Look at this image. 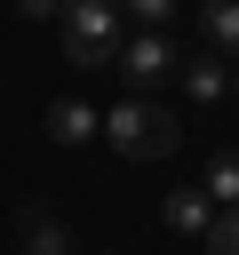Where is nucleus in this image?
Masks as SVG:
<instances>
[{"instance_id":"1","label":"nucleus","mask_w":239,"mask_h":255,"mask_svg":"<svg viewBox=\"0 0 239 255\" xmlns=\"http://www.w3.org/2000/svg\"><path fill=\"white\" fill-rule=\"evenodd\" d=\"M104 143H112L120 159H167V151L183 143V128H175V112H167V104L127 96V104H112V112H104Z\"/></svg>"},{"instance_id":"2","label":"nucleus","mask_w":239,"mask_h":255,"mask_svg":"<svg viewBox=\"0 0 239 255\" xmlns=\"http://www.w3.org/2000/svg\"><path fill=\"white\" fill-rule=\"evenodd\" d=\"M64 56L80 64V72H104V64H120V48H127V32H120V0H64Z\"/></svg>"},{"instance_id":"3","label":"nucleus","mask_w":239,"mask_h":255,"mask_svg":"<svg viewBox=\"0 0 239 255\" xmlns=\"http://www.w3.org/2000/svg\"><path fill=\"white\" fill-rule=\"evenodd\" d=\"M120 72H127V88H159V80L183 72V48H175L167 32H135V40L120 48Z\"/></svg>"},{"instance_id":"4","label":"nucleus","mask_w":239,"mask_h":255,"mask_svg":"<svg viewBox=\"0 0 239 255\" xmlns=\"http://www.w3.org/2000/svg\"><path fill=\"white\" fill-rule=\"evenodd\" d=\"M159 223H167V231H199V239H207L215 199H207V191H167V199H159Z\"/></svg>"},{"instance_id":"5","label":"nucleus","mask_w":239,"mask_h":255,"mask_svg":"<svg viewBox=\"0 0 239 255\" xmlns=\"http://www.w3.org/2000/svg\"><path fill=\"white\" fill-rule=\"evenodd\" d=\"M199 32H207V48L223 64H239V0H207L199 8Z\"/></svg>"},{"instance_id":"6","label":"nucleus","mask_w":239,"mask_h":255,"mask_svg":"<svg viewBox=\"0 0 239 255\" xmlns=\"http://www.w3.org/2000/svg\"><path fill=\"white\" fill-rule=\"evenodd\" d=\"M183 88H191V104H215L223 88H231V64L223 56H183V72H175Z\"/></svg>"},{"instance_id":"7","label":"nucleus","mask_w":239,"mask_h":255,"mask_svg":"<svg viewBox=\"0 0 239 255\" xmlns=\"http://www.w3.org/2000/svg\"><path fill=\"white\" fill-rule=\"evenodd\" d=\"M48 135H56V143H88V135H104V112H88V104H56V112H48Z\"/></svg>"},{"instance_id":"8","label":"nucleus","mask_w":239,"mask_h":255,"mask_svg":"<svg viewBox=\"0 0 239 255\" xmlns=\"http://www.w3.org/2000/svg\"><path fill=\"white\" fill-rule=\"evenodd\" d=\"M24 255H72V231H64L56 215L32 207V215H24Z\"/></svg>"},{"instance_id":"9","label":"nucleus","mask_w":239,"mask_h":255,"mask_svg":"<svg viewBox=\"0 0 239 255\" xmlns=\"http://www.w3.org/2000/svg\"><path fill=\"white\" fill-rule=\"evenodd\" d=\"M215 207H239V151H215L207 159V183H199Z\"/></svg>"},{"instance_id":"10","label":"nucleus","mask_w":239,"mask_h":255,"mask_svg":"<svg viewBox=\"0 0 239 255\" xmlns=\"http://www.w3.org/2000/svg\"><path fill=\"white\" fill-rule=\"evenodd\" d=\"M207 255H239V207H215V223H207Z\"/></svg>"},{"instance_id":"11","label":"nucleus","mask_w":239,"mask_h":255,"mask_svg":"<svg viewBox=\"0 0 239 255\" xmlns=\"http://www.w3.org/2000/svg\"><path fill=\"white\" fill-rule=\"evenodd\" d=\"M175 8H183V0H127V16H135L143 32H167V24H175Z\"/></svg>"},{"instance_id":"12","label":"nucleus","mask_w":239,"mask_h":255,"mask_svg":"<svg viewBox=\"0 0 239 255\" xmlns=\"http://www.w3.org/2000/svg\"><path fill=\"white\" fill-rule=\"evenodd\" d=\"M16 8H24L32 24H48V16H64V0H16Z\"/></svg>"},{"instance_id":"13","label":"nucleus","mask_w":239,"mask_h":255,"mask_svg":"<svg viewBox=\"0 0 239 255\" xmlns=\"http://www.w3.org/2000/svg\"><path fill=\"white\" fill-rule=\"evenodd\" d=\"M231 88H239V64H231Z\"/></svg>"}]
</instances>
